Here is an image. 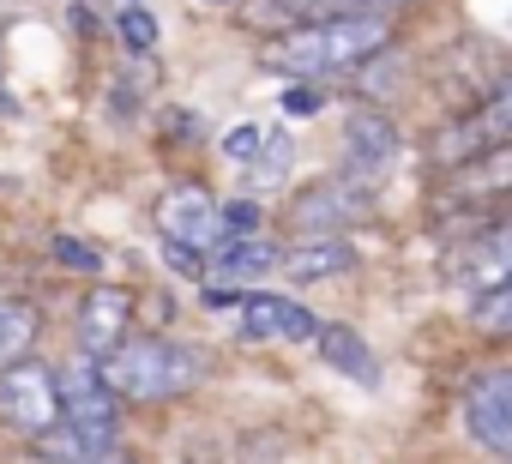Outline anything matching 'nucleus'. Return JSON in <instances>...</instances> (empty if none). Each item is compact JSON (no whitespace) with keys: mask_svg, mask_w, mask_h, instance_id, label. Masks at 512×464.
Instances as JSON below:
<instances>
[{"mask_svg":"<svg viewBox=\"0 0 512 464\" xmlns=\"http://www.w3.org/2000/svg\"><path fill=\"white\" fill-rule=\"evenodd\" d=\"M380 49H392V13H338V19H308V25L278 31L266 43V67L326 85V79L356 73Z\"/></svg>","mask_w":512,"mask_h":464,"instance_id":"nucleus-1","label":"nucleus"},{"mask_svg":"<svg viewBox=\"0 0 512 464\" xmlns=\"http://www.w3.org/2000/svg\"><path fill=\"white\" fill-rule=\"evenodd\" d=\"M97 374L121 404H175L211 380V356L199 344L145 332V338H121L109 356H97Z\"/></svg>","mask_w":512,"mask_h":464,"instance_id":"nucleus-2","label":"nucleus"},{"mask_svg":"<svg viewBox=\"0 0 512 464\" xmlns=\"http://www.w3.org/2000/svg\"><path fill=\"white\" fill-rule=\"evenodd\" d=\"M61 422L73 428V440H79L91 458L115 452V434H121V398L103 386V374H97L91 356H79V362L61 368Z\"/></svg>","mask_w":512,"mask_h":464,"instance_id":"nucleus-3","label":"nucleus"},{"mask_svg":"<svg viewBox=\"0 0 512 464\" xmlns=\"http://www.w3.org/2000/svg\"><path fill=\"white\" fill-rule=\"evenodd\" d=\"M0 422L43 440L61 428V368L25 356L13 368H0Z\"/></svg>","mask_w":512,"mask_h":464,"instance_id":"nucleus-4","label":"nucleus"},{"mask_svg":"<svg viewBox=\"0 0 512 464\" xmlns=\"http://www.w3.org/2000/svg\"><path fill=\"white\" fill-rule=\"evenodd\" d=\"M374 211L368 187L356 175H320L290 199V229L296 236H350V229Z\"/></svg>","mask_w":512,"mask_h":464,"instance_id":"nucleus-5","label":"nucleus"},{"mask_svg":"<svg viewBox=\"0 0 512 464\" xmlns=\"http://www.w3.org/2000/svg\"><path fill=\"white\" fill-rule=\"evenodd\" d=\"M157 236L163 242H187V248H199V254H211L217 242H223V205L211 199V187L205 181H175V187H163V199H157Z\"/></svg>","mask_w":512,"mask_h":464,"instance_id":"nucleus-6","label":"nucleus"},{"mask_svg":"<svg viewBox=\"0 0 512 464\" xmlns=\"http://www.w3.org/2000/svg\"><path fill=\"white\" fill-rule=\"evenodd\" d=\"M398 157H404V139H398L392 115L386 109H350V121H344V175L374 187L398 169Z\"/></svg>","mask_w":512,"mask_h":464,"instance_id":"nucleus-7","label":"nucleus"},{"mask_svg":"<svg viewBox=\"0 0 512 464\" xmlns=\"http://www.w3.org/2000/svg\"><path fill=\"white\" fill-rule=\"evenodd\" d=\"M464 422L476 434V446H488L494 458L512 464V368H488L470 380L464 392Z\"/></svg>","mask_w":512,"mask_h":464,"instance_id":"nucleus-8","label":"nucleus"},{"mask_svg":"<svg viewBox=\"0 0 512 464\" xmlns=\"http://www.w3.org/2000/svg\"><path fill=\"white\" fill-rule=\"evenodd\" d=\"M452 284L470 290V296H482L494 284H512V217L482 223L476 236L452 254Z\"/></svg>","mask_w":512,"mask_h":464,"instance_id":"nucleus-9","label":"nucleus"},{"mask_svg":"<svg viewBox=\"0 0 512 464\" xmlns=\"http://www.w3.org/2000/svg\"><path fill=\"white\" fill-rule=\"evenodd\" d=\"M73 338H79V356H109L121 338H133V290H121V284H97L85 302H79V314H73Z\"/></svg>","mask_w":512,"mask_h":464,"instance_id":"nucleus-10","label":"nucleus"},{"mask_svg":"<svg viewBox=\"0 0 512 464\" xmlns=\"http://www.w3.org/2000/svg\"><path fill=\"white\" fill-rule=\"evenodd\" d=\"M241 338H247V344H272V338H284V344H314V338H320V320H314L302 302H290V296L247 290V296H241Z\"/></svg>","mask_w":512,"mask_h":464,"instance_id":"nucleus-11","label":"nucleus"},{"mask_svg":"<svg viewBox=\"0 0 512 464\" xmlns=\"http://www.w3.org/2000/svg\"><path fill=\"white\" fill-rule=\"evenodd\" d=\"M356 266H362V254L350 236H308L302 248H284L278 272H290L296 284H326V278H350Z\"/></svg>","mask_w":512,"mask_h":464,"instance_id":"nucleus-12","label":"nucleus"},{"mask_svg":"<svg viewBox=\"0 0 512 464\" xmlns=\"http://www.w3.org/2000/svg\"><path fill=\"white\" fill-rule=\"evenodd\" d=\"M500 193H512V139H500L452 169V199H500Z\"/></svg>","mask_w":512,"mask_h":464,"instance_id":"nucleus-13","label":"nucleus"},{"mask_svg":"<svg viewBox=\"0 0 512 464\" xmlns=\"http://www.w3.org/2000/svg\"><path fill=\"white\" fill-rule=\"evenodd\" d=\"M278 266H284V248L266 242L260 229H253V236H223V242H217V260H211V272H223V278H235V284H253V278H266V272H278Z\"/></svg>","mask_w":512,"mask_h":464,"instance_id":"nucleus-14","label":"nucleus"},{"mask_svg":"<svg viewBox=\"0 0 512 464\" xmlns=\"http://www.w3.org/2000/svg\"><path fill=\"white\" fill-rule=\"evenodd\" d=\"M320 356H326V368L350 374L356 386H380V356L368 350V338L356 326H320Z\"/></svg>","mask_w":512,"mask_h":464,"instance_id":"nucleus-15","label":"nucleus"},{"mask_svg":"<svg viewBox=\"0 0 512 464\" xmlns=\"http://www.w3.org/2000/svg\"><path fill=\"white\" fill-rule=\"evenodd\" d=\"M43 338V314L25 302V296H0V368H13L37 350Z\"/></svg>","mask_w":512,"mask_h":464,"instance_id":"nucleus-16","label":"nucleus"},{"mask_svg":"<svg viewBox=\"0 0 512 464\" xmlns=\"http://www.w3.org/2000/svg\"><path fill=\"white\" fill-rule=\"evenodd\" d=\"M272 19L290 31V25H308V19H338V13H398V7H416V0H266Z\"/></svg>","mask_w":512,"mask_h":464,"instance_id":"nucleus-17","label":"nucleus"},{"mask_svg":"<svg viewBox=\"0 0 512 464\" xmlns=\"http://www.w3.org/2000/svg\"><path fill=\"white\" fill-rule=\"evenodd\" d=\"M290 163H296V139H290V133H266V151L253 157L241 175H247L253 193H266V187H278V181L290 175Z\"/></svg>","mask_w":512,"mask_h":464,"instance_id":"nucleus-18","label":"nucleus"},{"mask_svg":"<svg viewBox=\"0 0 512 464\" xmlns=\"http://www.w3.org/2000/svg\"><path fill=\"white\" fill-rule=\"evenodd\" d=\"M470 326L488 338H512V284H494L482 296H470Z\"/></svg>","mask_w":512,"mask_h":464,"instance_id":"nucleus-19","label":"nucleus"},{"mask_svg":"<svg viewBox=\"0 0 512 464\" xmlns=\"http://www.w3.org/2000/svg\"><path fill=\"white\" fill-rule=\"evenodd\" d=\"M49 254H55V260L67 266V272H91V278L103 272V254H97L91 242H79V236H67V229H55V236H49Z\"/></svg>","mask_w":512,"mask_h":464,"instance_id":"nucleus-20","label":"nucleus"},{"mask_svg":"<svg viewBox=\"0 0 512 464\" xmlns=\"http://www.w3.org/2000/svg\"><path fill=\"white\" fill-rule=\"evenodd\" d=\"M121 37H127L133 55H151L157 49V19L145 13V0H127V7H121Z\"/></svg>","mask_w":512,"mask_h":464,"instance_id":"nucleus-21","label":"nucleus"},{"mask_svg":"<svg viewBox=\"0 0 512 464\" xmlns=\"http://www.w3.org/2000/svg\"><path fill=\"white\" fill-rule=\"evenodd\" d=\"M217 145H223V157H229L235 169H247L253 157L266 151V127H253V121H241V127H229V133H223Z\"/></svg>","mask_w":512,"mask_h":464,"instance_id":"nucleus-22","label":"nucleus"},{"mask_svg":"<svg viewBox=\"0 0 512 464\" xmlns=\"http://www.w3.org/2000/svg\"><path fill=\"white\" fill-rule=\"evenodd\" d=\"M284 121H314L320 109H326V91L314 85V79H290V91H284Z\"/></svg>","mask_w":512,"mask_h":464,"instance_id":"nucleus-23","label":"nucleus"},{"mask_svg":"<svg viewBox=\"0 0 512 464\" xmlns=\"http://www.w3.org/2000/svg\"><path fill=\"white\" fill-rule=\"evenodd\" d=\"M163 260H169V272H181V278H205V272H211V260H205L199 248H187V242H163Z\"/></svg>","mask_w":512,"mask_h":464,"instance_id":"nucleus-24","label":"nucleus"},{"mask_svg":"<svg viewBox=\"0 0 512 464\" xmlns=\"http://www.w3.org/2000/svg\"><path fill=\"white\" fill-rule=\"evenodd\" d=\"M260 229V205L253 199H229L223 205V236H253Z\"/></svg>","mask_w":512,"mask_h":464,"instance_id":"nucleus-25","label":"nucleus"},{"mask_svg":"<svg viewBox=\"0 0 512 464\" xmlns=\"http://www.w3.org/2000/svg\"><path fill=\"white\" fill-rule=\"evenodd\" d=\"M91 464H133L127 452H103V458H91Z\"/></svg>","mask_w":512,"mask_h":464,"instance_id":"nucleus-26","label":"nucleus"},{"mask_svg":"<svg viewBox=\"0 0 512 464\" xmlns=\"http://www.w3.org/2000/svg\"><path fill=\"white\" fill-rule=\"evenodd\" d=\"M199 7H217L223 13V7H241V0H199Z\"/></svg>","mask_w":512,"mask_h":464,"instance_id":"nucleus-27","label":"nucleus"},{"mask_svg":"<svg viewBox=\"0 0 512 464\" xmlns=\"http://www.w3.org/2000/svg\"><path fill=\"white\" fill-rule=\"evenodd\" d=\"M43 464H49V458H43Z\"/></svg>","mask_w":512,"mask_h":464,"instance_id":"nucleus-28","label":"nucleus"}]
</instances>
